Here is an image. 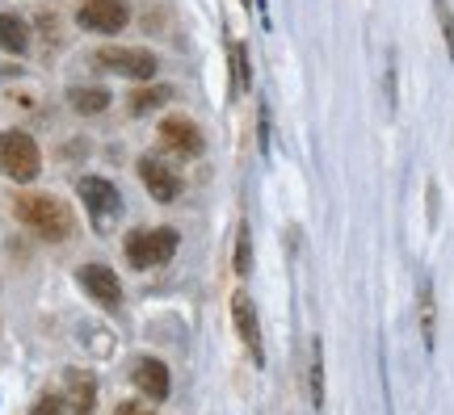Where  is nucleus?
Instances as JSON below:
<instances>
[{"mask_svg":"<svg viewBox=\"0 0 454 415\" xmlns=\"http://www.w3.org/2000/svg\"><path fill=\"white\" fill-rule=\"evenodd\" d=\"M13 214L21 219V223L30 227L34 235H43V240L59 243L72 235V210L59 202V197H47V193H21L13 202Z\"/></svg>","mask_w":454,"mask_h":415,"instance_id":"f257e3e1","label":"nucleus"},{"mask_svg":"<svg viewBox=\"0 0 454 415\" xmlns=\"http://www.w3.org/2000/svg\"><path fill=\"white\" fill-rule=\"evenodd\" d=\"M0 173L17 181V185H30L34 176L43 173V151L26 130H4L0 134Z\"/></svg>","mask_w":454,"mask_h":415,"instance_id":"f03ea898","label":"nucleus"},{"mask_svg":"<svg viewBox=\"0 0 454 415\" xmlns=\"http://www.w3.org/2000/svg\"><path fill=\"white\" fill-rule=\"evenodd\" d=\"M177 231L173 227H152V231H135L127 235V260L135 269H156V265H168L177 256Z\"/></svg>","mask_w":454,"mask_h":415,"instance_id":"7ed1b4c3","label":"nucleus"},{"mask_svg":"<svg viewBox=\"0 0 454 415\" xmlns=\"http://www.w3.org/2000/svg\"><path fill=\"white\" fill-rule=\"evenodd\" d=\"M76 189H81L84 206H89V219H93V227H98V231H110L114 214L122 210V197H118V189H114L106 176H84Z\"/></svg>","mask_w":454,"mask_h":415,"instance_id":"20e7f679","label":"nucleus"},{"mask_svg":"<svg viewBox=\"0 0 454 415\" xmlns=\"http://www.w3.org/2000/svg\"><path fill=\"white\" fill-rule=\"evenodd\" d=\"M76 21H81L84 30H93V34H118V30H127L130 4L127 0H81Z\"/></svg>","mask_w":454,"mask_h":415,"instance_id":"39448f33","label":"nucleus"},{"mask_svg":"<svg viewBox=\"0 0 454 415\" xmlns=\"http://www.w3.org/2000/svg\"><path fill=\"white\" fill-rule=\"evenodd\" d=\"M231 319H236V332H240L244 349H248V357L257 361V365H265V344H261V319H257V306H253V298L248 294H231Z\"/></svg>","mask_w":454,"mask_h":415,"instance_id":"423d86ee","label":"nucleus"},{"mask_svg":"<svg viewBox=\"0 0 454 415\" xmlns=\"http://www.w3.org/2000/svg\"><path fill=\"white\" fill-rule=\"evenodd\" d=\"M160 147L173 151V156H198V151H202V130H198L190 118H164Z\"/></svg>","mask_w":454,"mask_h":415,"instance_id":"0eeeda50","label":"nucleus"},{"mask_svg":"<svg viewBox=\"0 0 454 415\" xmlns=\"http://www.w3.org/2000/svg\"><path fill=\"white\" fill-rule=\"evenodd\" d=\"M139 176H144L147 193L156 197V202H177L181 197V176L168 168V164H160L156 156H144L139 160Z\"/></svg>","mask_w":454,"mask_h":415,"instance_id":"6e6552de","label":"nucleus"},{"mask_svg":"<svg viewBox=\"0 0 454 415\" xmlns=\"http://www.w3.org/2000/svg\"><path fill=\"white\" fill-rule=\"evenodd\" d=\"M98 59L106 67H114V72L130 76V81H152V76H156V67H160L152 50H101Z\"/></svg>","mask_w":454,"mask_h":415,"instance_id":"1a4fd4ad","label":"nucleus"},{"mask_svg":"<svg viewBox=\"0 0 454 415\" xmlns=\"http://www.w3.org/2000/svg\"><path fill=\"white\" fill-rule=\"evenodd\" d=\"M81 286L98 298L106 311H118V303H122V286H118V277H114L106 265H84L81 269Z\"/></svg>","mask_w":454,"mask_h":415,"instance_id":"9d476101","label":"nucleus"},{"mask_svg":"<svg viewBox=\"0 0 454 415\" xmlns=\"http://www.w3.org/2000/svg\"><path fill=\"white\" fill-rule=\"evenodd\" d=\"M135 386L144 390L147 399H168V386H173L168 365H164V361H156V357H144V361L135 365Z\"/></svg>","mask_w":454,"mask_h":415,"instance_id":"9b49d317","label":"nucleus"},{"mask_svg":"<svg viewBox=\"0 0 454 415\" xmlns=\"http://www.w3.org/2000/svg\"><path fill=\"white\" fill-rule=\"evenodd\" d=\"M417 323H421L425 349L434 352V344H438V303H434V281H421V294H417Z\"/></svg>","mask_w":454,"mask_h":415,"instance_id":"f8f14e48","label":"nucleus"},{"mask_svg":"<svg viewBox=\"0 0 454 415\" xmlns=\"http://www.w3.org/2000/svg\"><path fill=\"white\" fill-rule=\"evenodd\" d=\"M67 399H72V415H93L98 411V382L89 373H72L67 378Z\"/></svg>","mask_w":454,"mask_h":415,"instance_id":"ddd939ff","label":"nucleus"},{"mask_svg":"<svg viewBox=\"0 0 454 415\" xmlns=\"http://www.w3.org/2000/svg\"><path fill=\"white\" fill-rule=\"evenodd\" d=\"M308 399L320 411L325 407V344L311 340V357H308Z\"/></svg>","mask_w":454,"mask_h":415,"instance_id":"4468645a","label":"nucleus"},{"mask_svg":"<svg viewBox=\"0 0 454 415\" xmlns=\"http://www.w3.org/2000/svg\"><path fill=\"white\" fill-rule=\"evenodd\" d=\"M0 47L9 50V55H21V50L30 47V26L13 13H0Z\"/></svg>","mask_w":454,"mask_h":415,"instance_id":"2eb2a0df","label":"nucleus"},{"mask_svg":"<svg viewBox=\"0 0 454 415\" xmlns=\"http://www.w3.org/2000/svg\"><path fill=\"white\" fill-rule=\"evenodd\" d=\"M227 64H231V96H244L248 93V50L244 42H227Z\"/></svg>","mask_w":454,"mask_h":415,"instance_id":"dca6fc26","label":"nucleus"},{"mask_svg":"<svg viewBox=\"0 0 454 415\" xmlns=\"http://www.w3.org/2000/svg\"><path fill=\"white\" fill-rule=\"evenodd\" d=\"M67 101H72V110H76V113H84V118H89V113H101L106 105H110V93H106V88H72V93H67Z\"/></svg>","mask_w":454,"mask_h":415,"instance_id":"f3484780","label":"nucleus"},{"mask_svg":"<svg viewBox=\"0 0 454 415\" xmlns=\"http://www.w3.org/2000/svg\"><path fill=\"white\" fill-rule=\"evenodd\" d=\"M231 265H236V273H248L253 269V235H248V227L240 223V231H236V260H231Z\"/></svg>","mask_w":454,"mask_h":415,"instance_id":"a211bd4d","label":"nucleus"},{"mask_svg":"<svg viewBox=\"0 0 454 415\" xmlns=\"http://www.w3.org/2000/svg\"><path fill=\"white\" fill-rule=\"evenodd\" d=\"M168 96H173V88H144V93H135L130 110H135V113H147V110H156V105H164Z\"/></svg>","mask_w":454,"mask_h":415,"instance_id":"6ab92c4d","label":"nucleus"},{"mask_svg":"<svg viewBox=\"0 0 454 415\" xmlns=\"http://www.w3.org/2000/svg\"><path fill=\"white\" fill-rule=\"evenodd\" d=\"M434 13H438L442 38H446V50H450V59H454V13H450V0H434Z\"/></svg>","mask_w":454,"mask_h":415,"instance_id":"aec40b11","label":"nucleus"},{"mask_svg":"<svg viewBox=\"0 0 454 415\" xmlns=\"http://www.w3.org/2000/svg\"><path fill=\"white\" fill-rule=\"evenodd\" d=\"M30 415H67L64 395H43V399L34 403V411H30Z\"/></svg>","mask_w":454,"mask_h":415,"instance_id":"412c9836","label":"nucleus"},{"mask_svg":"<svg viewBox=\"0 0 454 415\" xmlns=\"http://www.w3.org/2000/svg\"><path fill=\"white\" fill-rule=\"evenodd\" d=\"M257 143H261V156H265L270 151V110H265V101L257 110Z\"/></svg>","mask_w":454,"mask_h":415,"instance_id":"4be33fe9","label":"nucleus"},{"mask_svg":"<svg viewBox=\"0 0 454 415\" xmlns=\"http://www.w3.org/2000/svg\"><path fill=\"white\" fill-rule=\"evenodd\" d=\"M114 415H152V411H147V407H139V403H122Z\"/></svg>","mask_w":454,"mask_h":415,"instance_id":"5701e85b","label":"nucleus"},{"mask_svg":"<svg viewBox=\"0 0 454 415\" xmlns=\"http://www.w3.org/2000/svg\"><path fill=\"white\" fill-rule=\"evenodd\" d=\"M240 4H244V9H248V4H253V0H240Z\"/></svg>","mask_w":454,"mask_h":415,"instance_id":"b1692460","label":"nucleus"}]
</instances>
